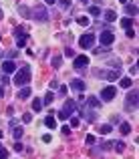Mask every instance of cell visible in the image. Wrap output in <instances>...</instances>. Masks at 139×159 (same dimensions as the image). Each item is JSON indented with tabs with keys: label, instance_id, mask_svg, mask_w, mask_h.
I'll list each match as a JSON object with an SVG mask.
<instances>
[{
	"label": "cell",
	"instance_id": "6da1fadb",
	"mask_svg": "<svg viewBox=\"0 0 139 159\" xmlns=\"http://www.w3.org/2000/svg\"><path fill=\"white\" fill-rule=\"evenodd\" d=\"M12 83H14L16 87H26V85L30 83V67L24 65L22 69H16V75H14Z\"/></svg>",
	"mask_w": 139,
	"mask_h": 159
},
{
	"label": "cell",
	"instance_id": "7a4b0ae2",
	"mask_svg": "<svg viewBox=\"0 0 139 159\" xmlns=\"http://www.w3.org/2000/svg\"><path fill=\"white\" fill-rule=\"evenodd\" d=\"M30 18H34L36 22H46L48 20V12H46L45 6H34L32 12H30Z\"/></svg>",
	"mask_w": 139,
	"mask_h": 159
},
{
	"label": "cell",
	"instance_id": "3957f363",
	"mask_svg": "<svg viewBox=\"0 0 139 159\" xmlns=\"http://www.w3.org/2000/svg\"><path fill=\"white\" fill-rule=\"evenodd\" d=\"M93 44H95V34L93 32H87V34H83L79 39V46L81 48H91Z\"/></svg>",
	"mask_w": 139,
	"mask_h": 159
},
{
	"label": "cell",
	"instance_id": "277c9868",
	"mask_svg": "<svg viewBox=\"0 0 139 159\" xmlns=\"http://www.w3.org/2000/svg\"><path fill=\"white\" fill-rule=\"evenodd\" d=\"M117 97V87H105L101 91V99L103 101H113Z\"/></svg>",
	"mask_w": 139,
	"mask_h": 159
},
{
	"label": "cell",
	"instance_id": "5b68a950",
	"mask_svg": "<svg viewBox=\"0 0 139 159\" xmlns=\"http://www.w3.org/2000/svg\"><path fill=\"white\" fill-rule=\"evenodd\" d=\"M75 111H77V103H75L73 99H67V101H65V105H63V113H65V117L69 119Z\"/></svg>",
	"mask_w": 139,
	"mask_h": 159
},
{
	"label": "cell",
	"instance_id": "8992f818",
	"mask_svg": "<svg viewBox=\"0 0 139 159\" xmlns=\"http://www.w3.org/2000/svg\"><path fill=\"white\" fill-rule=\"evenodd\" d=\"M99 40H101V44L109 46V44L115 42V32H111V30H103V32L99 34Z\"/></svg>",
	"mask_w": 139,
	"mask_h": 159
},
{
	"label": "cell",
	"instance_id": "52a82bcc",
	"mask_svg": "<svg viewBox=\"0 0 139 159\" xmlns=\"http://www.w3.org/2000/svg\"><path fill=\"white\" fill-rule=\"evenodd\" d=\"M89 65V56L87 54H81V56H75V69L81 71V69H87Z\"/></svg>",
	"mask_w": 139,
	"mask_h": 159
},
{
	"label": "cell",
	"instance_id": "ba28073f",
	"mask_svg": "<svg viewBox=\"0 0 139 159\" xmlns=\"http://www.w3.org/2000/svg\"><path fill=\"white\" fill-rule=\"evenodd\" d=\"M16 69H18V67H16V63H14V61H10V59L2 63V73H4V75H10V73H16Z\"/></svg>",
	"mask_w": 139,
	"mask_h": 159
},
{
	"label": "cell",
	"instance_id": "9c48e42d",
	"mask_svg": "<svg viewBox=\"0 0 139 159\" xmlns=\"http://www.w3.org/2000/svg\"><path fill=\"white\" fill-rule=\"evenodd\" d=\"M127 107H133V109L137 107V91H135V89L127 95Z\"/></svg>",
	"mask_w": 139,
	"mask_h": 159
},
{
	"label": "cell",
	"instance_id": "30bf717a",
	"mask_svg": "<svg viewBox=\"0 0 139 159\" xmlns=\"http://www.w3.org/2000/svg\"><path fill=\"white\" fill-rule=\"evenodd\" d=\"M71 89H73V91H77V93H83V91H85V83H83L81 79L71 81Z\"/></svg>",
	"mask_w": 139,
	"mask_h": 159
},
{
	"label": "cell",
	"instance_id": "8fae6325",
	"mask_svg": "<svg viewBox=\"0 0 139 159\" xmlns=\"http://www.w3.org/2000/svg\"><path fill=\"white\" fill-rule=\"evenodd\" d=\"M30 97V87L26 85V87H20V91H18V99L20 101H26Z\"/></svg>",
	"mask_w": 139,
	"mask_h": 159
},
{
	"label": "cell",
	"instance_id": "7c38bea8",
	"mask_svg": "<svg viewBox=\"0 0 139 159\" xmlns=\"http://www.w3.org/2000/svg\"><path fill=\"white\" fill-rule=\"evenodd\" d=\"M125 14L135 16V14H137V6H135V4H125Z\"/></svg>",
	"mask_w": 139,
	"mask_h": 159
},
{
	"label": "cell",
	"instance_id": "4fadbf2b",
	"mask_svg": "<svg viewBox=\"0 0 139 159\" xmlns=\"http://www.w3.org/2000/svg\"><path fill=\"white\" fill-rule=\"evenodd\" d=\"M87 105L93 107V109H97V107H101V101H99L97 97H89V99H87Z\"/></svg>",
	"mask_w": 139,
	"mask_h": 159
},
{
	"label": "cell",
	"instance_id": "5bb4252c",
	"mask_svg": "<svg viewBox=\"0 0 139 159\" xmlns=\"http://www.w3.org/2000/svg\"><path fill=\"white\" fill-rule=\"evenodd\" d=\"M45 125L48 127V129H54V127H56V119H54L52 115H48V117L45 119Z\"/></svg>",
	"mask_w": 139,
	"mask_h": 159
},
{
	"label": "cell",
	"instance_id": "9a60e30c",
	"mask_svg": "<svg viewBox=\"0 0 139 159\" xmlns=\"http://www.w3.org/2000/svg\"><path fill=\"white\" fill-rule=\"evenodd\" d=\"M115 18H117L115 10H105V20H107V22H113Z\"/></svg>",
	"mask_w": 139,
	"mask_h": 159
},
{
	"label": "cell",
	"instance_id": "2e32d148",
	"mask_svg": "<svg viewBox=\"0 0 139 159\" xmlns=\"http://www.w3.org/2000/svg\"><path fill=\"white\" fill-rule=\"evenodd\" d=\"M41 109H43V101L34 97V101H32V111H34V113H39Z\"/></svg>",
	"mask_w": 139,
	"mask_h": 159
},
{
	"label": "cell",
	"instance_id": "e0dca14e",
	"mask_svg": "<svg viewBox=\"0 0 139 159\" xmlns=\"http://www.w3.org/2000/svg\"><path fill=\"white\" fill-rule=\"evenodd\" d=\"M119 131H121L123 135H129V133H131V125L123 121V123H121V127H119Z\"/></svg>",
	"mask_w": 139,
	"mask_h": 159
},
{
	"label": "cell",
	"instance_id": "ac0fdd59",
	"mask_svg": "<svg viewBox=\"0 0 139 159\" xmlns=\"http://www.w3.org/2000/svg\"><path fill=\"white\" fill-rule=\"evenodd\" d=\"M119 85H121L123 89H129V87H131V77H123V79H119Z\"/></svg>",
	"mask_w": 139,
	"mask_h": 159
},
{
	"label": "cell",
	"instance_id": "d6986e66",
	"mask_svg": "<svg viewBox=\"0 0 139 159\" xmlns=\"http://www.w3.org/2000/svg\"><path fill=\"white\" fill-rule=\"evenodd\" d=\"M111 145H113L119 153H123V151H125V143H123V141H115V143H111Z\"/></svg>",
	"mask_w": 139,
	"mask_h": 159
},
{
	"label": "cell",
	"instance_id": "ffe728a7",
	"mask_svg": "<svg viewBox=\"0 0 139 159\" xmlns=\"http://www.w3.org/2000/svg\"><path fill=\"white\" fill-rule=\"evenodd\" d=\"M131 24H133V18H129V16L121 20V26H123V28H131Z\"/></svg>",
	"mask_w": 139,
	"mask_h": 159
},
{
	"label": "cell",
	"instance_id": "44dd1931",
	"mask_svg": "<svg viewBox=\"0 0 139 159\" xmlns=\"http://www.w3.org/2000/svg\"><path fill=\"white\" fill-rule=\"evenodd\" d=\"M99 133H101V135H109V133H111V125H101V127H99Z\"/></svg>",
	"mask_w": 139,
	"mask_h": 159
},
{
	"label": "cell",
	"instance_id": "7402d4cb",
	"mask_svg": "<svg viewBox=\"0 0 139 159\" xmlns=\"http://www.w3.org/2000/svg\"><path fill=\"white\" fill-rule=\"evenodd\" d=\"M89 14H93V16H101V6H91V8H89Z\"/></svg>",
	"mask_w": 139,
	"mask_h": 159
},
{
	"label": "cell",
	"instance_id": "603a6c76",
	"mask_svg": "<svg viewBox=\"0 0 139 159\" xmlns=\"http://www.w3.org/2000/svg\"><path fill=\"white\" fill-rule=\"evenodd\" d=\"M26 40H28V34H24V36H20V39H16V42H18V48H24V44H26Z\"/></svg>",
	"mask_w": 139,
	"mask_h": 159
},
{
	"label": "cell",
	"instance_id": "cb8c5ba5",
	"mask_svg": "<svg viewBox=\"0 0 139 159\" xmlns=\"http://www.w3.org/2000/svg\"><path fill=\"white\" fill-rule=\"evenodd\" d=\"M61 65H63V59L61 56H52V67L54 69H61Z\"/></svg>",
	"mask_w": 139,
	"mask_h": 159
},
{
	"label": "cell",
	"instance_id": "d4e9b609",
	"mask_svg": "<svg viewBox=\"0 0 139 159\" xmlns=\"http://www.w3.org/2000/svg\"><path fill=\"white\" fill-rule=\"evenodd\" d=\"M22 133H24V131H22V129H20V127H16V129H14V131H12V137H14V139H16V141H18V139H20V137H22Z\"/></svg>",
	"mask_w": 139,
	"mask_h": 159
},
{
	"label": "cell",
	"instance_id": "484cf974",
	"mask_svg": "<svg viewBox=\"0 0 139 159\" xmlns=\"http://www.w3.org/2000/svg\"><path fill=\"white\" fill-rule=\"evenodd\" d=\"M52 101H54V95H52V91H50V93H48V95L45 97V101H43V105H50Z\"/></svg>",
	"mask_w": 139,
	"mask_h": 159
},
{
	"label": "cell",
	"instance_id": "4316f807",
	"mask_svg": "<svg viewBox=\"0 0 139 159\" xmlns=\"http://www.w3.org/2000/svg\"><path fill=\"white\" fill-rule=\"evenodd\" d=\"M77 22H79L81 26H89V18H87V16H79V18H77Z\"/></svg>",
	"mask_w": 139,
	"mask_h": 159
},
{
	"label": "cell",
	"instance_id": "83f0119b",
	"mask_svg": "<svg viewBox=\"0 0 139 159\" xmlns=\"http://www.w3.org/2000/svg\"><path fill=\"white\" fill-rule=\"evenodd\" d=\"M24 34H26V32H24V28H22V26L14 30V36H16V39H20V36H24Z\"/></svg>",
	"mask_w": 139,
	"mask_h": 159
},
{
	"label": "cell",
	"instance_id": "f1b7e54d",
	"mask_svg": "<svg viewBox=\"0 0 139 159\" xmlns=\"http://www.w3.org/2000/svg\"><path fill=\"white\" fill-rule=\"evenodd\" d=\"M22 121H24V123H30V121H32V113H24V115H22Z\"/></svg>",
	"mask_w": 139,
	"mask_h": 159
},
{
	"label": "cell",
	"instance_id": "f546056e",
	"mask_svg": "<svg viewBox=\"0 0 139 159\" xmlns=\"http://www.w3.org/2000/svg\"><path fill=\"white\" fill-rule=\"evenodd\" d=\"M18 12H20V14H24V16H28V14H30L26 6H18Z\"/></svg>",
	"mask_w": 139,
	"mask_h": 159
},
{
	"label": "cell",
	"instance_id": "4dcf8cb0",
	"mask_svg": "<svg viewBox=\"0 0 139 159\" xmlns=\"http://www.w3.org/2000/svg\"><path fill=\"white\" fill-rule=\"evenodd\" d=\"M79 117H71V127H79Z\"/></svg>",
	"mask_w": 139,
	"mask_h": 159
},
{
	"label": "cell",
	"instance_id": "1f68e13d",
	"mask_svg": "<svg viewBox=\"0 0 139 159\" xmlns=\"http://www.w3.org/2000/svg\"><path fill=\"white\" fill-rule=\"evenodd\" d=\"M0 159H8V151L4 147H0Z\"/></svg>",
	"mask_w": 139,
	"mask_h": 159
},
{
	"label": "cell",
	"instance_id": "d6a6232c",
	"mask_svg": "<svg viewBox=\"0 0 139 159\" xmlns=\"http://www.w3.org/2000/svg\"><path fill=\"white\" fill-rule=\"evenodd\" d=\"M22 149H24V147H22V143H20V141H16V143H14V151H18V153H20Z\"/></svg>",
	"mask_w": 139,
	"mask_h": 159
},
{
	"label": "cell",
	"instance_id": "836d02e7",
	"mask_svg": "<svg viewBox=\"0 0 139 159\" xmlns=\"http://www.w3.org/2000/svg\"><path fill=\"white\" fill-rule=\"evenodd\" d=\"M85 119H87V121H95V113H93V111L85 113Z\"/></svg>",
	"mask_w": 139,
	"mask_h": 159
},
{
	"label": "cell",
	"instance_id": "e575fe53",
	"mask_svg": "<svg viewBox=\"0 0 139 159\" xmlns=\"http://www.w3.org/2000/svg\"><path fill=\"white\" fill-rule=\"evenodd\" d=\"M61 131H63V135H71V127H69V125H65Z\"/></svg>",
	"mask_w": 139,
	"mask_h": 159
},
{
	"label": "cell",
	"instance_id": "d590c367",
	"mask_svg": "<svg viewBox=\"0 0 139 159\" xmlns=\"http://www.w3.org/2000/svg\"><path fill=\"white\" fill-rule=\"evenodd\" d=\"M61 6L63 8H71V0H61Z\"/></svg>",
	"mask_w": 139,
	"mask_h": 159
},
{
	"label": "cell",
	"instance_id": "8d00e7d4",
	"mask_svg": "<svg viewBox=\"0 0 139 159\" xmlns=\"http://www.w3.org/2000/svg\"><path fill=\"white\" fill-rule=\"evenodd\" d=\"M127 36H129V39H135V32H133V28H127Z\"/></svg>",
	"mask_w": 139,
	"mask_h": 159
},
{
	"label": "cell",
	"instance_id": "74e56055",
	"mask_svg": "<svg viewBox=\"0 0 139 159\" xmlns=\"http://www.w3.org/2000/svg\"><path fill=\"white\" fill-rule=\"evenodd\" d=\"M65 54H67V56H75V50H73V48H67Z\"/></svg>",
	"mask_w": 139,
	"mask_h": 159
},
{
	"label": "cell",
	"instance_id": "f35d334b",
	"mask_svg": "<svg viewBox=\"0 0 139 159\" xmlns=\"http://www.w3.org/2000/svg\"><path fill=\"white\" fill-rule=\"evenodd\" d=\"M87 143H89V145L95 143V135H87Z\"/></svg>",
	"mask_w": 139,
	"mask_h": 159
},
{
	"label": "cell",
	"instance_id": "ab89813d",
	"mask_svg": "<svg viewBox=\"0 0 139 159\" xmlns=\"http://www.w3.org/2000/svg\"><path fill=\"white\" fill-rule=\"evenodd\" d=\"M43 141H45V143H48V141H50V135H48V133H46V135H43Z\"/></svg>",
	"mask_w": 139,
	"mask_h": 159
},
{
	"label": "cell",
	"instance_id": "60d3db41",
	"mask_svg": "<svg viewBox=\"0 0 139 159\" xmlns=\"http://www.w3.org/2000/svg\"><path fill=\"white\" fill-rule=\"evenodd\" d=\"M54 2H56V0H45V4H48V6H52Z\"/></svg>",
	"mask_w": 139,
	"mask_h": 159
},
{
	"label": "cell",
	"instance_id": "b9f144b4",
	"mask_svg": "<svg viewBox=\"0 0 139 159\" xmlns=\"http://www.w3.org/2000/svg\"><path fill=\"white\" fill-rule=\"evenodd\" d=\"M2 95H4V87L0 85V97H2Z\"/></svg>",
	"mask_w": 139,
	"mask_h": 159
},
{
	"label": "cell",
	"instance_id": "7bdbcfd3",
	"mask_svg": "<svg viewBox=\"0 0 139 159\" xmlns=\"http://www.w3.org/2000/svg\"><path fill=\"white\" fill-rule=\"evenodd\" d=\"M2 137H4V133H2V131H0V139H2Z\"/></svg>",
	"mask_w": 139,
	"mask_h": 159
},
{
	"label": "cell",
	"instance_id": "ee69618b",
	"mask_svg": "<svg viewBox=\"0 0 139 159\" xmlns=\"http://www.w3.org/2000/svg\"><path fill=\"white\" fill-rule=\"evenodd\" d=\"M81 2H83V4H87V2H89V0H81Z\"/></svg>",
	"mask_w": 139,
	"mask_h": 159
},
{
	"label": "cell",
	"instance_id": "f6af8a7d",
	"mask_svg": "<svg viewBox=\"0 0 139 159\" xmlns=\"http://www.w3.org/2000/svg\"><path fill=\"white\" fill-rule=\"evenodd\" d=\"M2 16H4V14H2V10H0V18H2Z\"/></svg>",
	"mask_w": 139,
	"mask_h": 159
},
{
	"label": "cell",
	"instance_id": "bcb514c9",
	"mask_svg": "<svg viewBox=\"0 0 139 159\" xmlns=\"http://www.w3.org/2000/svg\"><path fill=\"white\" fill-rule=\"evenodd\" d=\"M0 147H2V145H0Z\"/></svg>",
	"mask_w": 139,
	"mask_h": 159
}]
</instances>
